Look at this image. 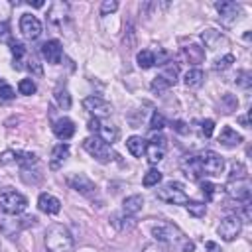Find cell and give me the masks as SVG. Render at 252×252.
<instances>
[{
  "instance_id": "24",
  "label": "cell",
  "mask_w": 252,
  "mask_h": 252,
  "mask_svg": "<svg viewBox=\"0 0 252 252\" xmlns=\"http://www.w3.org/2000/svg\"><path fill=\"white\" fill-rule=\"evenodd\" d=\"M219 142H220L222 146H226V148H234V146H238V144L242 142V136H240V134H238L234 128H230V126H224V128L220 130Z\"/></svg>"
},
{
  "instance_id": "18",
  "label": "cell",
  "mask_w": 252,
  "mask_h": 252,
  "mask_svg": "<svg viewBox=\"0 0 252 252\" xmlns=\"http://www.w3.org/2000/svg\"><path fill=\"white\" fill-rule=\"evenodd\" d=\"M41 55H43V59H45L47 63L57 65V63L61 61V57H63V45H61V41H59V39H49V41H45V43L41 45Z\"/></svg>"
},
{
  "instance_id": "23",
  "label": "cell",
  "mask_w": 252,
  "mask_h": 252,
  "mask_svg": "<svg viewBox=\"0 0 252 252\" xmlns=\"http://www.w3.org/2000/svg\"><path fill=\"white\" fill-rule=\"evenodd\" d=\"M142 207H144V197L142 195H130L122 201V213L130 215V217L138 215L142 211Z\"/></svg>"
},
{
  "instance_id": "43",
  "label": "cell",
  "mask_w": 252,
  "mask_h": 252,
  "mask_svg": "<svg viewBox=\"0 0 252 252\" xmlns=\"http://www.w3.org/2000/svg\"><path fill=\"white\" fill-rule=\"evenodd\" d=\"M30 6H33V8H41L43 6V0H35V2H28Z\"/></svg>"
},
{
  "instance_id": "45",
  "label": "cell",
  "mask_w": 252,
  "mask_h": 252,
  "mask_svg": "<svg viewBox=\"0 0 252 252\" xmlns=\"http://www.w3.org/2000/svg\"><path fill=\"white\" fill-rule=\"evenodd\" d=\"M238 120H240V122H242V124H244V126H248V116H240V118H238Z\"/></svg>"
},
{
  "instance_id": "26",
  "label": "cell",
  "mask_w": 252,
  "mask_h": 252,
  "mask_svg": "<svg viewBox=\"0 0 252 252\" xmlns=\"http://www.w3.org/2000/svg\"><path fill=\"white\" fill-rule=\"evenodd\" d=\"M126 148L134 158H142L146 154V140L142 136H130L126 140Z\"/></svg>"
},
{
  "instance_id": "10",
  "label": "cell",
  "mask_w": 252,
  "mask_h": 252,
  "mask_svg": "<svg viewBox=\"0 0 252 252\" xmlns=\"http://www.w3.org/2000/svg\"><path fill=\"white\" fill-rule=\"evenodd\" d=\"M89 130L94 132V136L102 138V140H104L106 144H110V146L118 140V128L112 126V124L100 122V118H91V120H89Z\"/></svg>"
},
{
  "instance_id": "38",
  "label": "cell",
  "mask_w": 252,
  "mask_h": 252,
  "mask_svg": "<svg viewBox=\"0 0 252 252\" xmlns=\"http://www.w3.org/2000/svg\"><path fill=\"white\" fill-rule=\"evenodd\" d=\"M163 124H165L163 116H161V114H158V112H154V114H152V120H150V128H152V130H161V128H163Z\"/></svg>"
},
{
  "instance_id": "25",
  "label": "cell",
  "mask_w": 252,
  "mask_h": 252,
  "mask_svg": "<svg viewBox=\"0 0 252 252\" xmlns=\"http://www.w3.org/2000/svg\"><path fill=\"white\" fill-rule=\"evenodd\" d=\"M110 224L114 228H118L120 232H124V230H132L136 226V219L126 215V213H120V215H112L110 217Z\"/></svg>"
},
{
  "instance_id": "7",
  "label": "cell",
  "mask_w": 252,
  "mask_h": 252,
  "mask_svg": "<svg viewBox=\"0 0 252 252\" xmlns=\"http://www.w3.org/2000/svg\"><path fill=\"white\" fill-rule=\"evenodd\" d=\"M28 207V199L14 191V189H4L0 191V209L6 213V215H20L24 213Z\"/></svg>"
},
{
  "instance_id": "3",
  "label": "cell",
  "mask_w": 252,
  "mask_h": 252,
  "mask_svg": "<svg viewBox=\"0 0 252 252\" xmlns=\"http://www.w3.org/2000/svg\"><path fill=\"white\" fill-rule=\"evenodd\" d=\"M10 49H12V55H14V69H28V71H32L35 75H41L43 73L41 71V65L35 59V55L30 53V49L24 43L12 41V47Z\"/></svg>"
},
{
  "instance_id": "1",
  "label": "cell",
  "mask_w": 252,
  "mask_h": 252,
  "mask_svg": "<svg viewBox=\"0 0 252 252\" xmlns=\"http://www.w3.org/2000/svg\"><path fill=\"white\" fill-rule=\"evenodd\" d=\"M152 236L156 238V242L173 246L179 252H193L195 250V244L181 232L179 226H175L171 222H158V224H154L152 226Z\"/></svg>"
},
{
  "instance_id": "36",
  "label": "cell",
  "mask_w": 252,
  "mask_h": 252,
  "mask_svg": "<svg viewBox=\"0 0 252 252\" xmlns=\"http://www.w3.org/2000/svg\"><path fill=\"white\" fill-rule=\"evenodd\" d=\"M16 96V91L6 83V81H0V98H14Z\"/></svg>"
},
{
  "instance_id": "34",
  "label": "cell",
  "mask_w": 252,
  "mask_h": 252,
  "mask_svg": "<svg viewBox=\"0 0 252 252\" xmlns=\"http://www.w3.org/2000/svg\"><path fill=\"white\" fill-rule=\"evenodd\" d=\"M232 61H234V55H232V53H226L222 59H217L213 67H215V71H224L226 67H230Z\"/></svg>"
},
{
  "instance_id": "8",
  "label": "cell",
  "mask_w": 252,
  "mask_h": 252,
  "mask_svg": "<svg viewBox=\"0 0 252 252\" xmlns=\"http://www.w3.org/2000/svg\"><path fill=\"white\" fill-rule=\"evenodd\" d=\"M177 75H179V67L177 65H173V63H167L165 65V69L152 81V85H150V89L154 91V93H163V91H167L171 85H175V81H177Z\"/></svg>"
},
{
  "instance_id": "44",
  "label": "cell",
  "mask_w": 252,
  "mask_h": 252,
  "mask_svg": "<svg viewBox=\"0 0 252 252\" xmlns=\"http://www.w3.org/2000/svg\"><path fill=\"white\" fill-rule=\"evenodd\" d=\"M183 126H185L183 122H175V130H177V132H185V128H183Z\"/></svg>"
},
{
  "instance_id": "27",
  "label": "cell",
  "mask_w": 252,
  "mask_h": 252,
  "mask_svg": "<svg viewBox=\"0 0 252 252\" xmlns=\"http://www.w3.org/2000/svg\"><path fill=\"white\" fill-rule=\"evenodd\" d=\"M185 87L187 89H199L203 83H205V73L201 69H189L185 73Z\"/></svg>"
},
{
  "instance_id": "21",
  "label": "cell",
  "mask_w": 252,
  "mask_h": 252,
  "mask_svg": "<svg viewBox=\"0 0 252 252\" xmlns=\"http://www.w3.org/2000/svg\"><path fill=\"white\" fill-rule=\"evenodd\" d=\"M67 12H69V6H67L65 2H53V4L49 6V10H47V18H49L51 24L61 26L63 20L67 18Z\"/></svg>"
},
{
  "instance_id": "35",
  "label": "cell",
  "mask_w": 252,
  "mask_h": 252,
  "mask_svg": "<svg viewBox=\"0 0 252 252\" xmlns=\"http://www.w3.org/2000/svg\"><path fill=\"white\" fill-rule=\"evenodd\" d=\"M217 185H213L211 181H203L201 183V191H203V195H205V199L207 201H213V197H215V193H217Z\"/></svg>"
},
{
  "instance_id": "42",
  "label": "cell",
  "mask_w": 252,
  "mask_h": 252,
  "mask_svg": "<svg viewBox=\"0 0 252 252\" xmlns=\"http://www.w3.org/2000/svg\"><path fill=\"white\" fill-rule=\"evenodd\" d=\"M205 248H207L209 252H222L220 246H219L217 242H213V240H207V242H205Z\"/></svg>"
},
{
  "instance_id": "9",
  "label": "cell",
  "mask_w": 252,
  "mask_h": 252,
  "mask_svg": "<svg viewBox=\"0 0 252 252\" xmlns=\"http://www.w3.org/2000/svg\"><path fill=\"white\" fill-rule=\"evenodd\" d=\"M226 193L228 197H232L234 201L238 203H248L250 201V195H252V187H250V181L246 177H238V179H230L226 183Z\"/></svg>"
},
{
  "instance_id": "19",
  "label": "cell",
  "mask_w": 252,
  "mask_h": 252,
  "mask_svg": "<svg viewBox=\"0 0 252 252\" xmlns=\"http://www.w3.org/2000/svg\"><path fill=\"white\" fill-rule=\"evenodd\" d=\"M37 209L45 215H57L61 211V201L53 197L51 193H41L37 197Z\"/></svg>"
},
{
  "instance_id": "5",
  "label": "cell",
  "mask_w": 252,
  "mask_h": 252,
  "mask_svg": "<svg viewBox=\"0 0 252 252\" xmlns=\"http://www.w3.org/2000/svg\"><path fill=\"white\" fill-rule=\"evenodd\" d=\"M83 148L87 150L89 156H93V158H94L96 161H100V163H108V161H112V159L116 158V154L112 152L110 144H106V142H104L102 138H98V136H89V138H85Z\"/></svg>"
},
{
  "instance_id": "30",
  "label": "cell",
  "mask_w": 252,
  "mask_h": 252,
  "mask_svg": "<svg viewBox=\"0 0 252 252\" xmlns=\"http://www.w3.org/2000/svg\"><path fill=\"white\" fill-rule=\"evenodd\" d=\"M159 181H161V171L159 169H148L144 179H142V185L144 187H156Z\"/></svg>"
},
{
  "instance_id": "13",
  "label": "cell",
  "mask_w": 252,
  "mask_h": 252,
  "mask_svg": "<svg viewBox=\"0 0 252 252\" xmlns=\"http://www.w3.org/2000/svg\"><path fill=\"white\" fill-rule=\"evenodd\" d=\"M67 183H69L71 189H75L77 193H81L85 197H93L96 193V187H94L93 179L87 177L85 173H71V175H67Z\"/></svg>"
},
{
  "instance_id": "29",
  "label": "cell",
  "mask_w": 252,
  "mask_h": 252,
  "mask_svg": "<svg viewBox=\"0 0 252 252\" xmlns=\"http://www.w3.org/2000/svg\"><path fill=\"white\" fill-rule=\"evenodd\" d=\"M136 61H138V67L150 69L152 65H156V55H154V51H150V49H142V51H138Z\"/></svg>"
},
{
  "instance_id": "41",
  "label": "cell",
  "mask_w": 252,
  "mask_h": 252,
  "mask_svg": "<svg viewBox=\"0 0 252 252\" xmlns=\"http://www.w3.org/2000/svg\"><path fill=\"white\" fill-rule=\"evenodd\" d=\"M142 252H167V248L159 242H152V244H146Z\"/></svg>"
},
{
  "instance_id": "20",
  "label": "cell",
  "mask_w": 252,
  "mask_h": 252,
  "mask_svg": "<svg viewBox=\"0 0 252 252\" xmlns=\"http://www.w3.org/2000/svg\"><path fill=\"white\" fill-rule=\"evenodd\" d=\"M53 134L59 138V140H69L73 134H75V122L67 116H61L53 122Z\"/></svg>"
},
{
  "instance_id": "16",
  "label": "cell",
  "mask_w": 252,
  "mask_h": 252,
  "mask_svg": "<svg viewBox=\"0 0 252 252\" xmlns=\"http://www.w3.org/2000/svg\"><path fill=\"white\" fill-rule=\"evenodd\" d=\"M20 32L26 39H37L41 33V22L33 14H22L20 18Z\"/></svg>"
},
{
  "instance_id": "28",
  "label": "cell",
  "mask_w": 252,
  "mask_h": 252,
  "mask_svg": "<svg viewBox=\"0 0 252 252\" xmlns=\"http://www.w3.org/2000/svg\"><path fill=\"white\" fill-rule=\"evenodd\" d=\"M201 37H203V41H205V45H207L209 49H215V47H219L220 43H226V39H224L219 32H215V30H205Z\"/></svg>"
},
{
  "instance_id": "22",
  "label": "cell",
  "mask_w": 252,
  "mask_h": 252,
  "mask_svg": "<svg viewBox=\"0 0 252 252\" xmlns=\"http://www.w3.org/2000/svg\"><path fill=\"white\" fill-rule=\"evenodd\" d=\"M67 158H69V146H67V144H57V146L51 150L49 167H51V169H59Z\"/></svg>"
},
{
  "instance_id": "14",
  "label": "cell",
  "mask_w": 252,
  "mask_h": 252,
  "mask_svg": "<svg viewBox=\"0 0 252 252\" xmlns=\"http://www.w3.org/2000/svg\"><path fill=\"white\" fill-rule=\"evenodd\" d=\"M83 108L87 112H91L94 118H104V116H110V112H112L110 102L100 96H87L83 100Z\"/></svg>"
},
{
  "instance_id": "4",
  "label": "cell",
  "mask_w": 252,
  "mask_h": 252,
  "mask_svg": "<svg viewBox=\"0 0 252 252\" xmlns=\"http://www.w3.org/2000/svg\"><path fill=\"white\" fill-rule=\"evenodd\" d=\"M195 161H197V169H199V175H220L222 169H224V159L217 154V152H201L199 156H195Z\"/></svg>"
},
{
  "instance_id": "2",
  "label": "cell",
  "mask_w": 252,
  "mask_h": 252,
  "mask_svg": "<svg viewBox=\"0 0 252 252\" xmlns=\"http://www.w3.org/2000/svg\"><path fill=\"white\" fill-rule=\"evenodd\" d=\"M75 240L67 226L55 222L45 230V250L47 252H73Z\"/></svg>"
},
{
  "instance_id": "37",
  "label": "cell",
  "mask_w": 252,
  "mask_h": 252,
  "mask_svg": "<svg viewBox=\"0 0 252 252\" xmlns=\"http://www.w3.org/2000/svg\"><path fill=\"white\" fill-rule=\"evenodd\" d=\"M250 79H252L250 71H240V73H238V77H236V83H238L242 89H248V87H250V83H252Z\"/></svg>"
},
{
  "instance_id": "17",
  "label": "cell",
  "mask_w": 252,
  "mask_h": 252,
  "mask_svg": "<svg viewBox=\"0 0 252 252\" xmlns=\"http://www.w3.org/2000/svg\"><path fill=\"white\" fill-rule=\"evenodd\" d=\"M215 8H217V12L220 14V20H222L224 24H232V22H234V20H238V18H240V14H242L240 4L230 2V0L217 2V4H215Z\"/></svg>"
},
{
  "instance_id": "31",
  "label": "cell",
  "mask_w": 252,
  "mask_h": 252,
  "mask_svg": "<svg viewBox=\"0 0 252 252\" xmlns=\"http://www.w3.org/2000/svg\"><path fill=\"white\" fill-rule=\"evenodd\" d=\"M55 100H57L59 108H63V110L71 108V94L67 93V89H57L55 91Z\"/></svg>"
},
{
  "instance_id": "12",
  "label": "cell",
  "mask_w": 252,
  "mask_h": 252,
  "mask_svg": "<svg viewBox=\"0 0 252 252\" xmlns=\"http://www.w3.org/2000/svg\"><path fill=\"white\" fill-rule=\"evenodd\" d=\"M0 163H18L24 167L35 165L37 163V156L32 152H22V150H8L4 154H0Z\"/></svg>"
},
{
  "instance_id": "33",
  "label": "cell",
  "mask_w": 252,
  "mask_h": 252,
  "mask_svg": "<svg viewBox=\"0 0 252 252\" xmlns=\"http://www.w3.org/2000/svg\"><path fill=\"white\" fill-rule=\"evenodd\" d=\"M18 91H20V94H33L35 93V83L32 79H22L18 83Z\"/></svg>"
},
{
  "instance_id": "39",
  "label": "cell",
  "mask_w": 252,
  "mask_h": 252,
  "mask_svg": "<svg viewBox=\"0 0 252 252\" xmlns=\"http://www.w3.org/2000/svg\"><path fill=\"white\" fill-rule=\"evenodd\" d=\"M118 10V2L116 0H106V2H102V6H100V14L102 16H106L108 12H116Z\"/></svg>"
},
{
  "instance_id": "6",
  "label": "cell",
  "mask_w": 252,
  "mask_h": 252,
  "mask_svg": "<svg viewBox=\"0 0 252 252\" xmlns=\"http://www.w3.org/2000/svg\"><path fill=\"white\" fill-rule=\"evenodd\" d=\"M156 197L163 203H169V205H185L189 201V197H187V193L179 181L163 183L161 187L156 189Z\"/></svg>"
},
{
  "instance_id": "40",
  "label": "cell",
  "mask_w": 252,
  "mask_h": 252,
  "mask_svg": "<svg viewBox=\"0 0 252 252\" xmlns=\"http://www.w3.org/2000/svg\"><path fill=\"white\" fill-rule=\"evenodd\" d=\"M213 128H215V122H213L211 118H207V120H203V122H201V134H203L205 138H211Z\"/></svg>"
},
{
  "instance_id": "15",
  "label": "cell",
  "mask_w": 252,
  "mask_h": 252,
  "mask_svg": "<svg viewBox=\"0 0 252 252\" xmlns=\"http://www.w3.org/2000/svg\"><path fill=\"white\" fill-rule=\"evenodd\" d=\"M165 138L161 134H154V138L150 142H146V156H148V161L150 163H158L163 159L165 156Z\"/></svg>"
},
{
  "instance_id": "11",
  "label": "cell",
  "mask_w": 252,
  "mask_h": 252,
  "mask_svg": "<svg viewBox=\"0 0 252 252\" xmlns=\"http://www.w3.org/2000/svg\"><path fill=\"white\" fill-rule=\"evenodd\" d=\"M240 230H242V220H240L238 215H228V217H224V219L220 220V224H219V234H220V238L226 240V242L234 240V238L240 234Z\"/></svg>"
},
{
  "instance_id": "32",
  "label": "cell",
  "mask_w": 252,
  "mask_h": 252,
  "mask_svg": "<svg viewBox=\"0 0 252 252\" xmlns=\"http://www.w3.org/2000/svg\"><path fill=\"white\" fill-rule=\"evenodd\" d=\"M185 207H187L189 215H193V217H197V219L205 217V213H207L205 203H199V201H187V203H185Z\"/></svg>"
}]
</instances>
